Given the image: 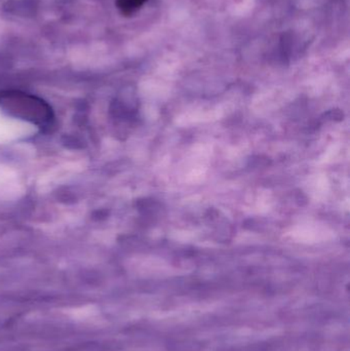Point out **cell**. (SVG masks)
Listing matches in <instances>:
<instances>
[{
	"label": "cell",
	"instance_id": "6da1fadb",
	"mask_svg": "<svg viewBox=\"0 0 350 351\" xmlns=\"http://www.w3.org/2000/svg\"><path fill=\"white\" fill-rule=\"evenodd\" d=\"M147 0H116V6L123 16H132L137 12Z\"/></svg>",
	"mask_w": 350,
	"mask_h": 351
},
{
	"label": "cell",
	"instance_id": "7a4b0ae2",
	"mask_svg": "<svg viewBox=\"0 0 350 351\" xmlns=\"http://www.w3.org/2000/svg\"><path fill=\"white\" fill-rule=\"evenodd\" d=\"M326 117H328L327 119H331V121H342L345 114L339 109H332L327 113Z\"/></svg>",
	"mask_w": 350,
	"mask_h": 351
}]
</instances>
